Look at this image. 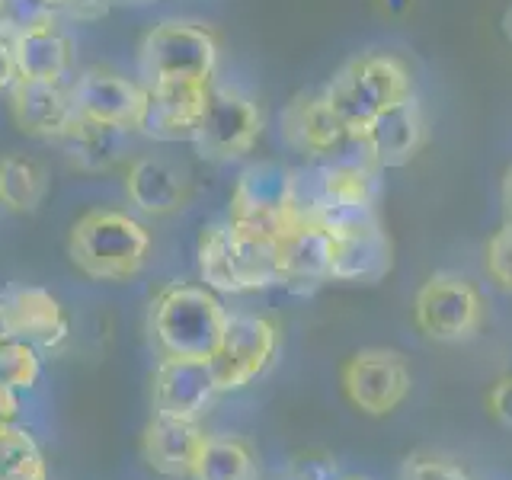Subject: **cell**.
Masks as SVG:
<instances>
[{"label": "cell", "mask_w": 512, "mask_h": 480, "mask_svg": "<svg viewBox=\"0 0 512 480\" xmlns=\"http://www.w3.org/2000/svg\"><path fill=\"white\" fill-rule=\"evenodd\" d=\"M4 301H7L13 340H23L29 346H36L39 352L58 349L64 340H68L71 320L52 292H45L39 285H23V288L7 292Z\"/></svg>", "instance_id": "cell-20"}, {"label": "cell", "mask_w": 512, "mask_h": 480, "mask_svg": "<svg viewBox=\"0 0 512 480\" xmlns=\"http://www.w3.org/2000/svg\"><path fill=\"white\" fill-rule=\"evenodd\" d=\"M218 55V36L208 26L167 20L144 32L138 48V68L144 84H157V80H212Z\"/></svg>", "instance_id": "cell-5"}, {"label": "cell", "mask_w": 512, "mask_h": 480, "mask_svg": "<svg viewBox=\"0 0 512 480\" xmlns=\"http://www.w3.org/2000/svg\"><path fill=\"white\" fill-rule=\"evenodd\" d=\"M68 256L93 282H128L148 266L151 231L119 208H90L71 224Z\"/></svg>", "instance_id": "cell-3"}, {"label": "cell", "mask_w": 512, "mask_h": 480, "mask_svg": "<svg viewBox=\"0 0 512 480\" xmlns=\"http://www.w3.org/2000/svg\"><path fill=\"white\" fill-rule=\"evenodd\" d=\"M199 272L202 282L221 295L263 292V288L282 285L279 234L231 218L212 224L199 237Z\"/></svg>", "instance_id": "cell-1"}, {"label": "cell", "mask_w": 512, "mask_h": 480, "mask_svg": "<svg viewBox=\"0 0 512 480\" xmlns=\"http://www.w3.org/2000/svg\"><path fill=\"white\" fill-rule=\"evenodd\" d=\"M48 192L45 164L29 154L0 157V205L16 215H32Z\"/></svg>", "instance_id": "cell-24"}, {"label": "cell", "mask_w": 512, "mask_h": 480, "mask_svg": "<svg viewBox=\"0 0 512 480\" xmlns=\"http://www.w3.org/2000/svg\"><path fill=\"white\" fill-rule=\"evenodd\" d=\"M228 218L269 234H282L295 218H301L298 173L272 160L250 164L231 189Z\"/></svg>", "instance_id": "cell-6"}, {"label": "cell", "mask_w": 512, "mask_h": 480, "mask_svg": "<svg viewBox=\"0 0 512 480\" xmlns=\"http://www.w3.org/2000/svg\"><path fill=\"white\" fill-rule=\"evenodd\" d=\"M413 320L420 333L436 343L471 340L484 324V295L458 272H436L416 292Z\"/></svg>", "instance_id": "cell-7"}, {"label": "cell", "mask_w": 512, "mask_h": 480, "mask_svg": "<svg viewBox=\"0 0 512 480\" xmlns=\"http://www.w3.org/2000/svg\"><path fill=\"white\" fill-rule=\"evenodd\" d=\"M10 96V116L23 135L39 141H58L68 125L74 122L77 109L71 100L68 84H52V80H16Z\"/></svg>", "instance_id": "cell-17"}, {"label": "cell", "mask_w": 512, "mask_h": 480, "mask_svg": "<svg viewBox=\"0 0 512 480\" xmlns=\"http://www.w3.org/2000/svg\"><path fill=\"white\" fill-rule=\"evenodd\" d=\"M298 480H336V464L330 458H304Z\"/></svg>", "instance_id": "cell-34"}, {"label": "cell", "mask_w": 512, "mask_h": 480, "mask_svg": "<svg viewBox=\"0 0 512 480\" xmlns=\"http://www.w3.org/2000/svg\"><path fill=\"white\" fill-rule=\"evenodd\" d=\"M423 141H426V116L413 93L404 96L400 103L388 106L384 112H378V116L356 135V144L375 170L410 164V160L420 154Z\"/></svg>", "instance_id": "cell-11"}, {"label": "cell", "mask_w": 512, "mask_h": 480, "mask_svg": "<svg viewBox=\"0 0 512 480\" xmlns=\"http://www.w3.org/2000/svg\"><path fill=\"white\" fill-rule=\"evenodd\" d=\"M112 0H64V10L77 20H96V16H103L109 10Z\"/></svg>", "instance_id": "cell-33"}, {"label": "cell", "mask_w": 512, "mask_h": 480, "mask_svg": "<svg viewBox=\"0 0 512 480\" xmlns=\"http://www.w3.org/2000/svg\"><path fill=\"white\" fill-rule=\"evenodd\" d=\"M13 340V327H10V314H7V301L0 295V343Z\"/></svg>", "instance_id": "cell-36"}, {"label": "cell", "mask_w": 512, "mask_h": 480, "mask_svg": "<svg viewBox=\"0 0 512 480\" xmlns=\"http://www.w3.org/2000/svg\"><path fill=\"white\" fill-rule=\"evenodd\" d=\"M218 394L221 391L212 372V359L160 356L151 378V400L157 413L199 420Z\"/></svg>", "instance_id": "cell-14"}, {"label": "cell", "mask_w": 512, "mask_h": 480, "mask_svg": "<svg viewBox=\"0 0 512 480\" xmlns=\"http://www.w3.org/2000/svg\"><path fill=\"white\" fill-rule=\"evenodd\" d=\"M228 320V308L208 285L170 282L151 301L148 333L160 356L212 359L224 340Z\"/></svg>", "instance_id": "cell-2"}, {"label": "cell", "mask_w": 512, "mask_h": 480, "mask_svg": "<svg viewBox=\"0 0 512 480\" xmlns=\"http://www.w3.org/2000/svg\"><path fill=\"white\" fill-rule=\"evenodd\" d=\"M394 247L384 224L333 240V282L375 285L391 272Z\"/></svg>", "instance_id": "cell-23"}, {"label": "cell", "mask_w": 512, "mask_h": 480, "mask_svg": "<svg viewBox=\"0 0 512 480\" xmlns=\"http://www.w3.org/2000/svg\"><path fill=\"white\" fill-rule=\"evenodd\" d=\"M132 135L135 132H128V128H119V125H106V122L74 116L68 132H64L55 144L74 170L109 173L128 160V151H132Z\"/></svg>", "instance_id": "cell-21"}, {"label": "cell", "mask_w": 512, "mask_h": 480, "mask_svg": "<svg viewBox=\"0 0 512 480\" xmlns=\"http://www.w3.org/2000/svg\"><path fill=\"white\" fill-rule=\"evenodd\" d=\"M263 135V109L253 96L240 93L237 87L208 90V103L199 119L192 144L199 154L212 160H237L247 157Z\"/></svg>", "instance_id": "cell-8"}, {"label": "cell", "mask_w": 512, "mask_h": 480, "mask_svg": "<svg viewBox=\"0 0 512 480\" xmlns=\"http://www.w3.org/2000/svg\"><path fill=\"white\" fill-rule=\"evenodd\" d=\"M20 410H23V394L0 384V423H16Z\"/></svg>", "instance_id": "cell-35"}, {"label": "cell", "mask_w": 512, "mask_h": 480, "mask_svg": "<svg viewBox=\"0 0 512 480\" xmlns=\"http://www.w3.org/2000/svg\"><path fill=\"white\" fill-rule=\"evenodd\" d=\"M343 394L356 410L368 416H388L410 394L407 362L394 349H359L346 359Z\"/></svg>", "instance_id": "cell-10"}, {"label": "cell", "mask_w": 512, "mask_h": 480, "mask_svg": "<svg viewBox=\"0 0 512 480\" xmlns=\"http://www.w3.org/2000/svg\"><path fill=\"white\" fill-rule=\"evenodd\" d=\"M71 100L77 116L138 132L148 106V87L116 71L90 68L71 84Z\"/></svg>", "instance_id": "cell-12"}, {"label": "cell", "mask_w": 512, "mask_h": 480, "mask_svg": "<svg viewBox=\"0 0 512 480\" xmlns=\"http://www.w3.org/2000/svg\"><path fill=\"white\" fill-rule=\"evenodd\" d=\"M125 196L141 215L167 218L183 212L192 199V176L167 157L138 154L125 167Z\"/></svg>", "instance_id": "cell-16"}, {"label": "cell", "mask_w": 512, "mask_h": 480, "mask_svg": "<svg viewBox=\"0 0 512 480\" xmlns=\"http://www.w3.org/2000/svg\"><path fill=\"white\" fill-rule=\"evenodd\" d=\"M336 480H365V477H336Z\"/></svg>", "instance_id": "cell-40"}, {"label": "cell", "mask_w": 512, "mask_h": 480, "mask_svg": "<svg viewBox=\"0 0 512 480\" xmlns=\"http://www.w3.org/2000/svg\"><path fill=\"white\" fill-rule=\"evenodd\" d=\"M144 87H148V106L138 132L154 141H192L212 80H157Z\"/></svg>", "instance_id": "cell-13"}, {"label": "cell", "mask_w": 512, "mask_h": 480, "mask_svg": "<svg viewBox=\"0 0 512 480\" xmlns=\"http://www.w3.org/2000/svg\"><path fill=\"white\" fill-rule=\"evenodd\" d=\"M400 480H471V474L461 464L439 455H413L407 458Z\"/></svg>", "instance_id": "cell-30"}, {"label": "cell", "mask_w": 512, "mask_h": 480, "mask_svg": "<svg viewBox=\"0 0 512 480\" xmlns=\"http://www.w3.org/2000/svg\"><path fill=\"white\" fill-rule=\"evenodd\" d=\"M250 477H253V452L247 442H240L234 436L205 439L192 480H250Z\"/></svg>", "instance_id": "cell-27"}, {"label": "cell", "mask_w": 512, "mask_h": 480, "mask_svg": "<svg viewBox=\"0 0 512 480\" xmlns=\"http://www.w3.org/2000/svg\"><path fill=\"white\" fill-rule=\"evenodd\" d=\"M13 58L23 80H52V84H64V77H68L71 61H74V45L55 26V20H48V23L26 26V29H13Z\"/></svg>", "instance_id": "cell-22"}, {"label": "cell", "mask_w": 512, "mask_h": 480, "mask_svg": "<svg viewBox=\"0 0 512 480\" xmlns=\"http://www.w3.org/2000/svg\"><path fill=\"white\" fill-rule=\"evenodd\" d=\"M484 269L496 285L512 292V221H506L503 228L493 231V237L487 240Z\"/></svg>", "instance_id": "cell-29"}, {"label": "cell", "mask_w": 512, "mask_h": 480, "mask_svg": "<svg viewBox=\"0 0 512 480\" xmlns=\"http://www.w3.org/2000/svg\"><path fill=\"white\" fill-rule=\"evenodd\" d=\"M503 32H506V39L512 42V7H509L506 16H503Z\"/></svg>", "instance_id": "cell-38"}, {"label": "cell", "mask_w": 512, "mask_h": 480, "mask_svg": "<svg viewBox=\"0 0 512 480\" xmlns=\"http://www.w3.org/2000/svg\"><path fill=\"white\" fill-rule=\"evenodd\" d=\"M39 4H45L48 10H64V0H39Z\"/></svg>", "instance_id": "cell-39"}, {"label": "cell", "mask_w": 512, "mask_h": 480, "mask_svg": "<svg viewBox=\"0 0 512 480\" xmlns=\"http://www.w3.org/2000/svg\"><path fill=\"white\" fill-rule=\"evenodd\" d=\"M282 135L298 154L308 157H333L356 141L324 93H298L282 112Z\"/></svg>", "instance_id": "cell-18"}, {"label": "cell", "mask_w": 512, "mask_h": 480, "mask_svg": "<svg viewBox=\"0 0 512 480\" xmlns=\"http://www.w3.org/2000/svg\"><path fill=\"white\" fill-rule=\"evenodd\" d=\"M304 202H356V205H378V173L368 160H336V164L320 170L317 192Z\"/></svg>", "instance_id": "cell-25"}, {"label": "cell", "mask_w": 512, "mask_h": 480, "mask_svg": "<svg viewBox=\"0 0 512 480\" xmlns=\"http://www.w3.org/2000/svg\"><path fill=\"white\" fill-rule=\"evenodd\" d=\"M410 93L413 87H410L407 64L384 52L349 58L324 87L327 103L333 106L336 116L346 122L352 138H356L378 112L400 103Z\"/></svg>", "instance_id": "cell-4"}, {"label": "cell", "mask_w": 512, "mask_h": 480, "mask_svg": "<svg viewBox=\"0 0 512 480\" xmlns=\"http://www.w3.org/2000/svg\"><path fill=\"white\" fill-rule=\"evenodd\" d=\"M205 439L208 436L202 432L199 420H183V416L154 410L141 439L144 461H148L157 474H164L170 480H192Z\"/></svg>", "instance_id": "cell-19"}, {"label": "cell", "mask_w": 512, "mask_h": 480, "mask_svg": "<svg viewBox=\"0 0 512 480\" xmlns=\"http://www.w3.org/2000/svg\"><path fill=\"white\" fill-rule=\"evenodd\" d=\"M503 205H506V221H512V167L506 170L503 180Z\"/></svg>", "instance_id": "cell-37"}, {"label": "cell", "mask_w": 512, "mask_h": 480, "mask_svg": "<svg viewBox=\"0 0 512 480\" xmlns=\"http://www.w3.org/2000/svg\"><path fill=\"white\" fill-rule=\"evenodd\" d=\"M282 285L298 295H311L320 285L333 282V237L301 212L279 234Z\"/></svg>", "instance_id": "cell-15"}, {"label": "cell", "mask_w": 512, "mask_h": 480, "mask_svg": "<svg viewBox=\"0 0 512 480\" xmlns=\"http://www.w3.org/2000/svg\"><path fill=\"white\" fill-rule=\"evenodd\" d=\"M0 480H48L42 445L16 423H0Z\"/></svg>", "instance_id": "cell-26"}, {"label": "cell", "mask_w": 512, "mask_h": 480, "mask_svg": "<svg viewBox=\"0 0 512 480\" xmlns=\"http://www.w3.org/2000/svg\"><path fill=\"white\" fill-rule=\"evenodd\" d=\"M487 413L493 416L503 429L512 432V375H503L500 381L487 391Z\"/></svg>", "instance_id": "cell-31"}, {"label": "cell", "mask_w": 512, "mask_h": 480, "mask_svg": "<svg viewBox=\"0 0 512 480\" xmlns=\"http://www.w3.org/2000/svg\"><path fill=\"white\" fill-rule=\"evenodd\" d=\"M279 352V324L272 317L240 314L228 320L224 340L212 356L218 391H240L260 378Z\"/></svg>", "instance_id": "cell-9"}, {"label": "cell", "mask_w": 512, "mask_h": 480, "mask_svg": "<svg viewBox=\"0 0 512 480\" xmlns=\"http://www.w3.org/2000/svg\"><path fill=\"white\" fill-rule=\"evenodd\" d=\"M42 378V352L23 340L0 343V384L13 391H32Z\"/></svg>", "instance_id": "cell-28"}, {"label": "cell", "mask_w": 512, "mask_h": 480, "mask_svg": "<svg viewBox=\"0 0 512 480\" xmlns=\"http://www.w3.org/2000/svg\"><path fill=\"white\" fill-rule=\"evenodd\" d=\"M16 80H20V71L13 58V26L0 23V96H7Z\"/></svg>", "instance_id": "cell-32"}]
</instances>
